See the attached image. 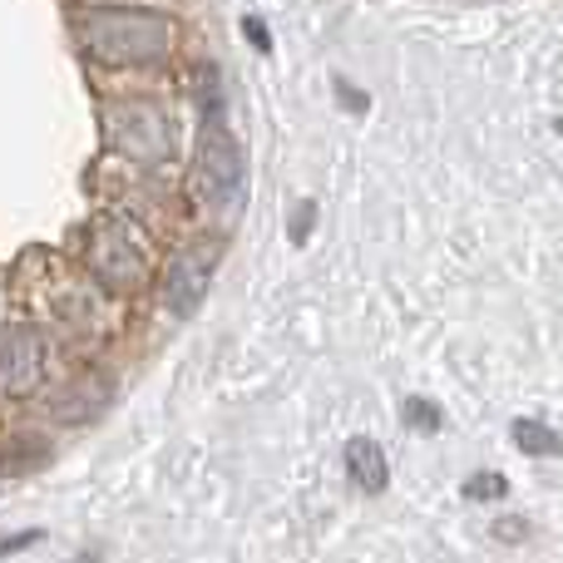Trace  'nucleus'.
I'll list each match as a JSON object with an SVG mask.
<instances>
[{"mask_svg":"<svg viewBox=\"0 0 563 563\" xmlns=\"http://www.w3.org/2000/svg\"><path fill=\"white\" fill-rule=\"evenodd\" d=\"M69 35L95 69H154L174 55V20L144 5H75Z\"/></svg>","mask_w":563,"mask_h":563,"instance_id":"f257e3e1","label":"nucleus"},{"mask_svg":"<svg viewBox=\"0 0 563 563\" xmlns=\"http://www.w3.org/2000/svg\"><path fill=\"white\" fill-rule=\"evenodd\" d=\"M75 257L89 277L99 282V291L109 297H134L148 282V257L139 247V238L129 233L119 218H95L75 233Z\"/></svg>","mask_w":563,"mask_h":563,"instance_id":"f03ea898","label":"nucleus"},{"mask_svg":"<svg viewBox=\"0 0 563 563\" xmlns=\"http://www.w3.org/2000/svg\"><path fill=\"white\" fill-rule=\"evenodd\" d=\"M99 129H104V144L114 154L134 158L144 168H158L174 158V119L154 99H109L104 114H99Z\"/></svg>","mask_w":563,"mask_h":563,"instance_id":"7ed1b4c3","label":"nucleus"},{"mask_svg":"<svg viewBox=\"0 0 563 563\" xmlns=\"http://www.w3.org/2000/svg\"><path fill=\"white\" fill-rule=\"evenodd\" d=\"M194 188L208 198L213 208H238L247 188V154L238 144V134L223 124V109L203 114L198 129V148H194Z\"/></svg>","mask_w":563,"mask_h":563,"instance_id":"20e7f679","label":"nucleus"},{"mask_svg":"<svg viewBox=\"0 0 563 563\" xmlns=\"http://www.w3.org/2000/svg\"><path fill=\"white\" fill-rule=\"evenodd\" d=\"M218 243L208 238V243H188L174 253V263L164 267V282H158V297H164V307L174 311V317H194L198 307H203L208 287H213V273H218Z\"/></svg>","mask_w":563,"mask_h":563,"instance_id":"39448f33","label":"nucleus"},{"mask_svg":"<svg viewBox=\"0 0 563 563\" xmlns=\"http://www.w3.org/2000/svg\"><path fill=\"white\" fill-rule=\"evenodd\" d=\"M49 371V341L40 327H0V396H35Z\"/></svg>","mask_w":563,"mask_h":563,"instance_id":"423d86ee","label":"nucleus"},{"mask_svg":"<svg viewBox=\"0 0 563 563\" xmlns=\"http://www.w3.org/2000/svg\"><path fill=\"white\" fill-rule=\"evenodd\" d=\"M346 475L351 485L361 489V495H380V489L390 485V465H386V450L376 445V440L356 435L346 445Z\"/></svg>","mask_w":563,"mask_h":563,"instance_id":"0eeeda50","label":"nucleus"},{"mask_svg":"<svg viewBox=\"0 0 563 563\" xmlns=\"http://www.w3.org/2000/svg\"><path fill=\"white\" fill-rule=\"evenodd\" d=\"M515 445L525 450V455H559L563 440L554 435V430L544 426V420H515Z\"/></svg>","mask_w":563,"mask_h":563,"instance_id":"6e6552de","label":"nucleus"},{"mask_svg":"<svg viewBox=\"0 0 563 563\" xmlns=\"http://www.w3.org/2000/svg\"><path fill=\"white\" fill-rule=\"evenodd\" d=\"M505 495H509V485H505V475H495V470L465 479V499H475V505H489V499H505Z\"/></svg>","mask_w":563,"mask_h":563,"instance_id":"1a4fd4ad","label":"nucleus"},{"mask_svg":"<svg viewBox=\"0 0 563 563\" xmlns=\"http://www.w3.org/2000/svg\"><path fill=\"white\" fill-rule=\"evenodd\" d=\"M406 426L435 435V430H440V406H435V400H406Z\"/></svg>","mask_w":563,"mask_h":563,"instance_id":"9d476101","label":"nucleus"},{"mask_svg":"<svg viewBox=\"0 0 563 563\" xmlns=\"http://www.w3.org/2000/svg\"><path fill=\"white\" fill-rule=\"evenodd\" d=\"M311 218H317V203H301L297 218H291V243H301V238L311 233Z\"/></svg>","mask_w":563,"mask_h":563,"instance_id":"9b49d317","label":"nucleus"},{"mask_svg":"<svg viewBox=\"0 0 563 563\" xmlns=\"http://www.w3.org/2000/svg\"><path fill=\"white\" fill-rule=\"evenodd\" d=\"M243 35H247V40H253V45L273 49V35H267V25H263V20H253V15H247V20H243Z\"/></svg>","mask_w":563,"mask_h":563,"instance_id":"f8f14e48","label":"nucleus"},{"mask_svg":"<svg viewBox=\"0 0 563 563\" xmlns=\"http://www.w3.org/2000/svg\"><path fill=\"white\" fill-rule=\"evenodd\" d=\"M499 534H505L509 544H515V539L525 534V519H509V525H495V539H499Z\"/></svg>","mask_w":563,"mask_h":563,"instance_id":"ddd939ff","label":"nucleus"}]
</instances>
